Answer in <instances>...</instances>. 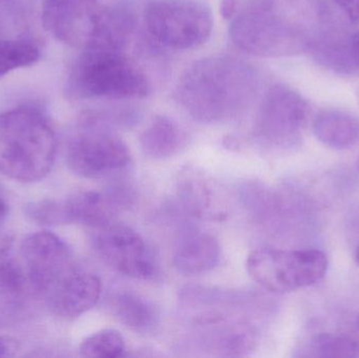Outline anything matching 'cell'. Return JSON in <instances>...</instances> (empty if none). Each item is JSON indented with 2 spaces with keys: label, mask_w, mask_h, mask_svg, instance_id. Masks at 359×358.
<instances>
[{
  "label": "cell",
  "mask_w": 359,
  "mask_h": 358,
  "mask_svg": "<svg viewBox=\"0 0 359 358\" xmlns=\"http://www.w3.org/2000/svg\"><path fill=\"white\" fill-rule=\"evenodd\" d=\"M151 92L147 76L126 57L124 50L92 48L82 50L67 84L73 99L133 100Z\"/></svg>",
  "instance_id": "8992f818"
},
{
  "label": "cell",
  "mask_w": 359,
  "mask_h": 358,
  "mask_svg": "<svg viewBox=\"0 0 359 358\" xmlns=\"http://www.w3.org/2000/svg\"><path fill=\"white\" fill-rule=\"evenodd\" d=\"M358 97H359V92H358ZM359 99V98H358Z\"/></svg>",
  "instance_id": "4dcf8cb0"
},
{
  "label": "cell",
  "mask_w": 359,
  "mask_h": 358,
  "mask_svg": "<svg viewBox=\"0 0 359 358\" xmlns=\"http://www.w3.org/2000/svg\"><path fill=\"white\" fill-rule=\"evenodd\" d=\"M126 143L96 117L86 118L81 132L67 147V162L78 176L86 179L109 178L130 163Z\"/></svg>",
  "instance_id": "30bf717a"
},
{
  "label": "cell",
  "mask_w": 359,
  "mask_h": 358,
  "mask_svg": "<svg viewBox=\"0 0 359 358\" xmlns=\"http://www.w3.org/2000/svg\"><path fill=\"white\" fill-rule=\"evenodd\" d=\"M257 75L245 61L211 56L194 62L180 78L177 101L188 115L203 123L236 118L252 102Z\"/></svg>",
  "instance_id": "7a4b0ae2"
},
{
  "label": "cell",
  "mask_w": 359,
  "mask_h": 358,
  "mask_svg": "<svg viewBox=\"0 0 359 358\" xmlns=\"http://www.w3.org/2000/svg\"><path fill=\"white\" fill-rule=\"evenodd\" d=\"M21 258L34 296L41 300L76 264L69 246L50 231L29 235L21 245Z\"/></svg>",
  "instance_id": "7c38bea8"
},
{
  "label": "cell",
  "mask_w": 359,
  "mask_h": 358,
  "mask_svg": "<svg viewBox=\"0 0 359 358\" xmlns=\"http://www.w3.org/2000/svg\"><path fill=\"white\" fill-rule=\"evenodd\" d=\"M219 242L208 233H192L184 235L175 248V268L184 275H198L212 270L219 262Z\"/></svg>",
  "instance_id": "2e32d148"
},
{
  "label": "cell",
  "mask_w": 359,
  "mask_h": 358,
  "mask_svg": "<svg viewBox=\"0 0 359 358\" xmlns=\"http://www.w3.org/2000/svg\"><path fill=\"white\" fill-rule=\"evenodd\" d=\"M347 46L352 63L359 69V33L354 34L348 39Z\"/></svg>",
  "instance_id": "f1b7e54d"
},
{
  "label": "cell",
  "mask_w": 359,
  "mask_h": 358,
  "mask_svg": "<svg viewBox=\"0 0 359 358\" xmlns=\"http://www.w3.org/2000/svg\"><path fill=\"white\" fill-rule=\"evenodd\" d=\"M240 8L238 0H221L219 4V14L225 20H231Z\"/></svg>",
  "instance_id": "4316f807"
},
{
  "label": "cell",
  "mask_w": 359,
  "mask_h": 358,
  "mask_svg": "<svg viewBox=\"0 0 359 358\" xmlns=\"http://www.w3.org/2000/svg\"><path fill=\"white\" fill-rule=\"evenodd\" d=\"M330 31L324 0H246L229 27L232 42L257 57L316 50L330 37Z\"/></svg>",
  "instance_id": "6da1fadb"
},
{
  "label": "cell",
  "mask_w": 359,
  "mask_h": 358,
  "mask_svg": "<svg viewBox=\"0 0 359 358\" xmlns=\"http://www.w3.org/2000/svg\"><path fill=\"white\" fill-rule=\"evenodd\" d=\"M242 300L227 292L198 288L185 292L189 328L203 349L219 355H243L255 348L257 328L242 315Z\"/></svg>",
  "instance_id": "5b68a950"
},
{
  "label": "cell",
  "mask_w": 359,
  "mask_h": 358,
  "mask_svg": "<svg viewBox=\"0 0 359 358\" xmlns=\"http://www.w3.org/2000/svg\"><path fill=\"white\" fill-rule=\"evenodd\" d=\"M6 252L0 254V300L20 304L27 296H33V291L22 262Z\"/></svg>",
  "instance_id": "ffe728a7"
},
{
  "label": "cell",
  "mask_w": 359,
  "mask_h": 358,
  "mask_svg": "<svg viewBox=\"0 0 359 358\" xmlns=\"http://www.w3.org/2000/svg\"><path fill=\"white\" fill-rule=\"evenodd\" d=\"M41 20L57 40L81 50H124L136 25L128 6H104L98 0H46Z\"/></svg>",
  "instance_id": "3957f363"
},
{
  "label": "cell",
  "mask_w": 359,
  "mask_h": 358,
  "mask_svg": "<svg viewBox=\"0 0 359 358\" xmlns=\"http://www.w3.org/2000/svg\"><path fill=\"white\" fill-rule=\"evenodd\" d=\"M57 153L54 130L40 111L27 107L0 113V174L21 183L50 174Z\"/></svg>",
  "instance_id": "277c9868"
},
{
  "label": "cell",
  "mask_w": 359,
  "mask_h": 358,
  "mask_svg": "<svg viewBox=\"0 0 359 358\" xmlns=\"http://www.w3.org/2000/svg\"><path fill=\"white\" fill-rule=\"evenodd\" d=\"M246 268L253 281L264 289L287 294L322 281L328 269V259L316 249L259 248L249 254Z\"/></svg>",
  "instance_id": "52a82bcc"
},
{
  "label": "cell",
  "mask_w": 359,
  "mask_h": 358,
  "mask_svg": "<svg viewBox=\"0 0 359 358\" xmlns=\"http://www.w3.org/2000/svg\"><path fill=\"white\" fill-rule=\"evenodd\" d=\"M144 20L159 43L177 50L202 46L213 27L210 10L196 0H151L145 6Z\"/></svg>",
  "instance_id": "ba28073f"
},
{
  "label": "cell",
  "mask_w": 359,
  "mask_h": 358,
  "mask_svg": "<svg viewBox=\"0 0 359 358\" xmlns=\"http://www.w3.org/2000/svg\"><path fill=\"white\" fill-rule=\"evenodd\" d=\"M307 351V357H358L359 343L349 336L323 333L312 338Z\"/></svg>",
  "instance_id": "7402d4cb"
},
{
  "label": "cell",
  "mask_w": 359,
  "mask_h": 358,
  "mask_svg": "<svg viewBox=\"0 0 359 358\" xmlns=\"http://www.w3.org/2000/svg\"><path fill=\"white\" fill-rule=\"evenodd\" d=\"M39 57V50L31 42L0 39V78L14 69L34 64Z\"/></svg>",
  "instance_id": "603a6c76"
},
{
  "label": "cell",
  "mask_w": 359,
  "mask_h": 358,
  "mask_svg": "<svg viewBox=\"0 0 359 358\" xmlns=\"http://www.w3.org/2000/svg\"><path fill=\"white\" fill-rule=\"evenodd\" d=\"M350 22H359V0H333Z\"/></svg>",
  "instance_id": "d4e9b609"
},
{
  "label": "cell",
  "mask_w": 359,
  "mask_h": 358,
  "mask_svg": "<svg viewBox=\"0 0 359 358\" xmlns=\"http://www.w3.org/2000/svg\"><path fill=\"white\" fill-rule=\"evenodd\" d=\"M126 345L117 330L104 329L88 336L79 347L82 357L118 358L124 357Z\"/></svg>",
  "instance_id": "44dd1931"
},
{
  "label": "cell",
  "mask_w": 359,
  "mask_h": 358,
  "mask_svg": "<svg viewBox=\"0 0 359 358\" xmlns=\"http://www.w3.org/2000/svg\"><path fill=\"white\" fill-rule=\"evenodd\" d=\"M176 191L183 209L198 220L217 222L229 216L227 191L201 168L182 167L177 174Z\"/></svg>",
  "instance_id": "4fadbf2b"
},
{
  "label": "cell",
  "mask_w": 359,
  "mask_h": 358,
  "mask_svg": "<svg viewBox=\"0 0 359 358\" xmlns=\"http://www.w3.org/2000/svg\"><path fill=\"white\" fill-rule=\"evenodd\" d=\"M25 214L40 225L56 226L65 224L61 201L53 199L31 202L25 206Z\"/></svg>",
  "instance_id": "cb8c5ba5"
},
{
  "label": "cell",
  "mask_w": 359,
  "mask_h": 358,
  "mask_svg": "<svg viewBox=\"0 0 359 358\" xmlns=\"http://www.w3.org/2000/svg\"><path fill=\"white\" fill-rule=\"evenodd\" d=\"M132 195L122 187L109 191H82L61 201L65 224L77 223L100 228L113 222L121 209L130 205Z\"/></svg>",
  "instance_id": "9a60e30c"
},
{
  "label": "cell",
  "mask_w": 359,
  "mask_h": 358,
  "mask_svg": "<svg viewBox=\"0 0 359 358\" xmlns=\"http://www.w3.org/2000/svg\"><path fill=\"white\" fill-rule=\"evenodd\" d=\"M101 294L100 279L92 271L76 264L42 301L56 317L75 319L94 308Z\"/></svg>",
  "instance_id": "5bb4252c"
},
{
  "label": "cell",
  "mask_w": 359,
  "mask_h": 358,
  "mask_svg": "<svg viewBox=\"0 0 359 358\" xmlns=\"http://www.w3.org/2000/svg\"><path fill=\"white\" fill-rule=\"evenodd\" d=\"M109 308L120 323L139 333H151L159 324L160 315L155 305L135 292L115 294Z\"/></svg>",
  "instance_id": "ac0fdd59"
},
{
  "label": "cell",
  "mask_w": 359,
  "mask_h": 358,
  "mask_svg": "<svg viewBox=\"0 0 359 358\" xmlns=\"http://www.w3.org/2000/svg\"><path fill=\"white\" fill-rule=\"evenodd\" d=\"M355 260H356V262H358V265H359V247L358 248V250H356V252H355Z\"/></svg>",
  "instance_id": "f546056e"
},
{
  "label": "cell",
  "mask_w": 359,
  "mask_h": 358,
  "mask_svg": "<svg viewBox=\"0 0 359 358\" xmlns=\"http://www.w3.org/2000/svg\"><path fill=\"white\" fill-rule=\"evenodd\" d=\"M18 348L19 345L16 340L8 336H0V357H12Z\"/></svg>",
  "instance_id": "83f0119b"
},
{
  "label": "cell",
  "mask_w": 359,
  "mask_h": 358,
  "mask_svg": "<svg viewBox=\"0 0 359 358\" xmlns=\"http://www.w3.org/2000/svg\"><path fill=\"white\" fill-rule=\"evenodd\" d=\"M316 139L333 149H348L359 142V120L339 109H325L313 121Z\"/></svg>",
  "instance_id": "e0dca14e"
},
{
  "label": "cell",
  "mask_w": 359,
  "mask_h": 358,
  "mask_svg": "<svg viewBox=\"0 0 359 358\" xmlns=\"http://www.w3.org/2000/svg\"><path fill=\"white\" fill-rule=\"evenodd\" d=\"M93 244L102 262L122 275L141 280L156 275V265L147 243L126 225L111 222L97 228Z\"/></svg>",
  "instance_id": "8fae6325"
},
{
  "label": "cell",
  "mask_w": 359,
  "mask_h": 358,
  "mask_svg": "<svg viewBox=\"0 0 359 358\" xmlns=\"http://www.w3.org/2000/svg\"><path fill=\"white\" fill-rule=\"evenodd\" d=\"M139 143L147 157L156 160L168 159L181 146V130L170 118L157 116L141 132Z\"/></svg>",
  "instance_id": "d6986e66"
},
{
  "label": "cell",
  "mask_w": 359,
  "mask_h": 358,
  "mask_svg": "<svg viewBox=\"0 0 359 358\" xmlns=\"http://www.w3.org/2000/svg\"><path fill=\"white\" fill-rule=\"evenodd\" d=\"M6 214H8V208H6V203L0 199V254L8 252V248L11 247L13 243V237L11 235H8V233H1Z\"/></svg>",
  "instance_id": "484cf974"
},
{
  "label": "cell",
  "mask_w": 359,
  "mask_h": 358,
  "mask_svg": "<svg viewBox=\"0 0 359 358\" xmlns=\"http://www.w3.org/2000/svg\"><path fill=\"white\" fill-rule=\"evenodd\" d=\"M309 113V104L302 95L276 84L262 99L253 123V137L267 149H293L303 139Z\"/></svg>",
  "instance_id": "9c48e42d"
}]
</instances>
